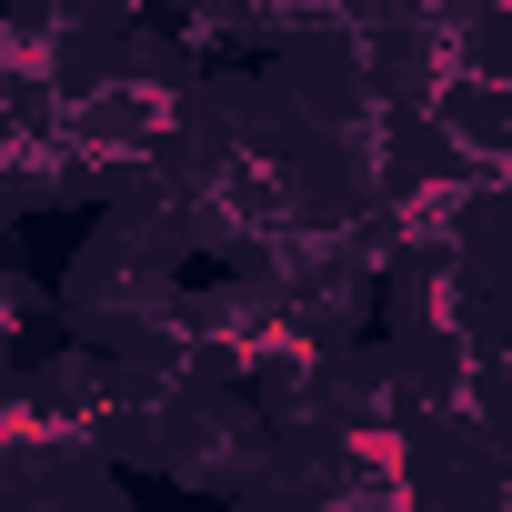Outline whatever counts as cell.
I'll use <instances>...</instances> for the list:
<instances>
[{
	"label": "cell",
	"mask_w": 512,
	"mask_h": 512,
	"mask_svg": "<svg viewBox=\"0 0 512 512\" xmlns=\"http://www.w3.org/2000/svg\"><path fill=\"white\" fill-rule=\"evenodd\" d=\"M181 282L191 272H171L151 241H131L121 221H91L81 231V251H71V272L51 282V312H61V342L71 352H131L171 302H181Z\"/></svg>",
	"instance_id": "cell-1"
}]
</instances>
